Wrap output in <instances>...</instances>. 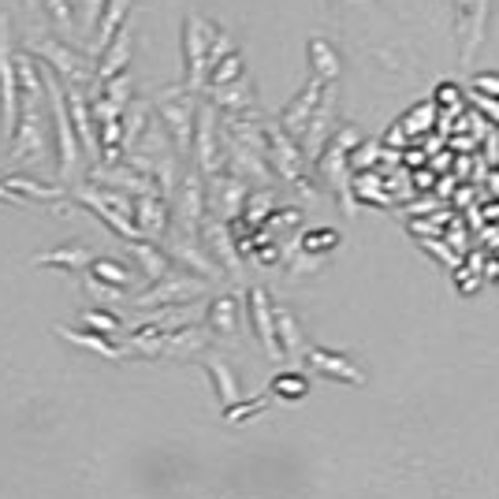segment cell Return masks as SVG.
<instances>
[{"label": "cell", "instance_id": "5b68a950", "mask_svg": "<svg viewBox=\"0 0 499 499\" xmlns=\"http://www.w3.org/2000/svg\"><path fill=\"white\" fill-rule=\"evenodd\" d=\"M190 94L195 90H172L165 97H157V112H161V120L165 127L172 131V138L186 149L190 145V131H195V105H190Z\"/></svg>", "mask_w": 499, "mask_h": 499}, {"label": "cell", "instance_id": "9c48e42d", "mask_svg": "<svg viewBox=\"0 0 499 499\" xmlns=\"http://www.w3.org/2000/svg\"><path fill=\"white\" fill-rule=\"evenodd\" d=\"M101 8H105V0H79V30L86 34V37H94V26H97V19H101Z\"/></svg>", "mask_w": 499, "mask_h": 499}, {"label": "cell", "instance_id": "7a4b0ae2", "mask_svg": "<svg viewBox=\"0 0 499 499\" xmlns=\"http://www.w3.org/2000/svg\"><path fill=\"white\" fill-rule=\"evenodd\" d=\"M45 101H49V116H53V131H56V161H60V175L75 179V172L83 168V149L75 138L71 116H67V101H64V83L56 75H45Z\"/></svg>", "mask_w": 499, "mask_h": 499}, {"label": "cell", "instance_id": "3957f363", "mask_svg": "<svg viewBox=\"0 0 499 499\" xmlns=\"http://www.w3.org/2000/svg\"><path fill=\"white\" fill-rule=\"evenodd\" d=\"M19 124V75H15V42L12 19L0 15V135L12 138Z\"/></svg>", "mask_w": 499, "mask_h": 499}, {"label": "cell", "instance_id": "4fadbf2b", "mask_svg": "<svg viewBox=\"0 0 499 499\" xmlns=\"http://www.w3.org/2000/svg\"><path fill=\"white\" fill-rule=\"evenodd\" d=\"M23 5H26V8H37V0H23Z\"/></svg>", "mask_w": 499, "mask_h": 499}, {"label": "cell", "instance_id": "8992f818", "mask_svg": "<svg viewBox=\"0 0 499 499\" xmlns=\"http://www.w3.org/2000/svg\"><path fill=\"white\" fill-rule=\"evenodd\" d=\"M127 12H131V0H105L101 19H97V26H94V49H97V53L108 45V37L124 26Z\"/></svg>", "mask_w": 499, "mask_h": 499}, {"label": "cell", "instance_id": "7c38bea8", "mask_svg": "<svg viewBox=\"0 0 499 499\" xmlns=\"http://www.w3.org/2000/svg\"><path fill=\"white\" fill-rule=\"evenodd\" d=\"M0 202H12V205H23V202H19L15 195H12V190L5 186V179H0Z\"/></svg>", "mask_w": 499, "mask_h": 499}, {"label": "cell", "instance_id": "8fae6325", "mask_svg": "<svg viewBox=\"0 0 499 499\" xmlns=\"http://www.w3.org/2000/svg\"><path fill=\"white\" fill-rule=\"evenodd\" d=\"M273 392H280V395H291V399H302V392H305V380L302 376H276V384H273Z\"/></svg>", "mask_w": 499, "mask_h": 499}, {"label": "cell", "instance_id": "30bf717a", "mask_svg": "<svg viewBox=\"0 0 499 499\" xmlns=\"http://www.w3.org/2000/svg\"><path fill=\"white\" fill-rule=\"evenodd\" d=\"M90 257H86V250H79V246H67V250H60V254H45V257H37V264H64V268H75V264H86Z\"/></svg>", "mask_w": 499, "mask_h": 499}, {"label": "cell", "instance_id": "277c9868", "mask_svg": "<svg viewBox=\"0 0 499 499\" xmlns=\"http://www.w3.org/2000/svg\"><path fill=\"white\" fill-rule=\"evenodd\" d=\"M216 26H209L198 15H186L183 26V60H186V90H202L205 86V71H209V45H213Z\"/></svg>", "mask_w": 499, "mask_h": 499}, {"label": "cell", "instance_id": "52a82bcc", "mask_svg": "<svg viewBox=\"0 0 499 499\" xmlns=\"http://www.w3.org/2000/svg\"><path fill=\"white\" fill-rule=\"evenodd\" d=\"M37 8H45L49 19H53V26H56V34L64 37V42L75 45V37H79V19H75L67 0H37Z\"/></svg>", "mask_w": 499, "mask_h": 499}, {"label": "cell", "instance_id": "ba28073f", "mask_svg": "<svg viewBox=\"0 0 499 499\" xmlns=\"http://www.w3.org/2000/svg\"><path fill=\"white\" fill-rule=\"evenodd\" d=\"M90 276H97L112 287H124V284H131V268L112 257H97V261H90Z\"/></svg>", "mask_w": 499, "mask_h": 499}, {"label": "cell", "instance_id": "6da1fadb", "mask_svg": "<svg viewBox=\"0 0 499 499\" xmlns=\"http://www.w3.org/2000/svg\"><path fill=\"white\" fill-rule=\"evenodd\" d=\"M26 53H30L37 64H49L64 86L94 90V60H90L86 53H79L71 42H64L60 34H37V37H30Z\"/></svg>", "mask_w": 499, "mask_h": 499}]
</instances>
